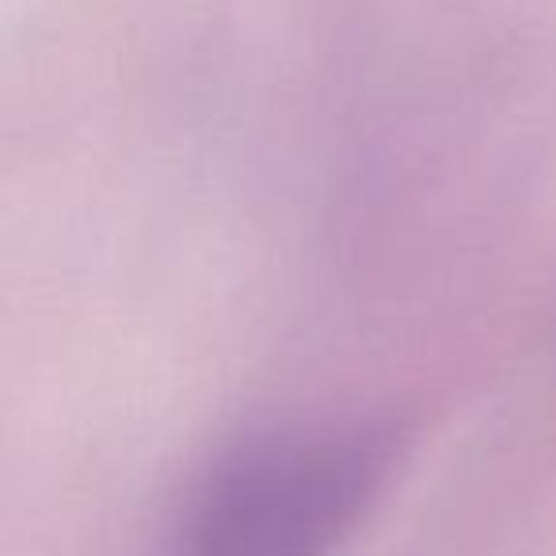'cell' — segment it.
<instances>
[{
    "mask_svg": "<svg viewBox=\"0 0 556 556\" xmlns=\"http://www.w3.org/2000/svg\"><path fill=\"white\" fill-rule=\"evenodd\" d=\"M393 419L351 416L255 434L202 480L179 556H332L401 454Z\"/></svg>",
    "mask_w": 556,
    "mask_h": 556,
    "instance_id": "1",
    "label": "cell"
}]
</instances>
